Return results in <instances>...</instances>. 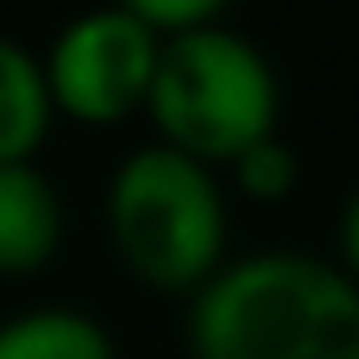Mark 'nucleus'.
Listing matches in <instances>:
<instances>
[{
	"instance_id": "nucleus-7",
	"label": "nucleus",
	"mask_w": 359,
	"mask_h": 359,
	"mask_svg": "<svg viewBox=\"0 0 359 359\" xmlns=\"http://www.w3.org/2000/svg\"><path fill=\"white\" fill-rule=\"evenodd\" d=\"M0 359H115V344L89 313L36 307L0 323Z\"/></svg>"
},
{
	"instance_id": "nucleus-6",
	"label": "nucleus",
	"mask_w": 359,
	"mask_h": 359,
	"mask_svg": "<svg viewBox=\"0 0 359 359\" xmlns=\"http://www.w3.org/2000/svg\"><path fill=\"white\" fill-rule=\"evenodd\" d=\"M47 126H53V104L42 83V57L0 36V167L32 162Z\"/></svg>"
},
{
	"instance_id": "nucleus-10",
	"label": "nucleus",
	"mask_w": 359,
	"mask_h": 359,
	"mask_svg": "<svg viewBox=\"0 0 359 359\" xmlns=\"http://www.w3.org/2000/svg\"><path fill=\"white\" fill-rule=\"evenodd\" d=\"M109 6L130 11L156 36H177V32H193V27H214L229 11V0H109Z\"/></svg>"
},
{
	"instance_id": "nucleus-11",
	"label": "nucleus",
	"mask_w": 359,
	"mask_h": 359,
	"mask_svg": "<svg viewBox=\"0 0 359 359\" xmlns=\"http://www.w3.org/2000/svg\"><path fill=\"white\" fill-rule=\"evenodd\" d=\"M339 240H344V276H354V281H359V188L349 193V203H344Z\"/></svg>"
},
{
	"instance_id": "nucleus-2",
	"label": "nucleus",
	"mask_w": 359,
	"mask_h": 359,
	"mask_svg": "<svg viewBox=\"0 0 359 359\" xmlns=\"http://www.w3.org/2000/svg\"><path fill=\"white\" fill-rule=\"evenodd\" d=\"M104 219L120 261L156 292H198L224 266V193L214 167L172 146H141L115 167Z\"/></svg>"
},
{
	"instance_id": "nucleus-4",
	"label": "nucleus",
	"mask_w": 359,
	"mask_h": 359,
	"mask_svg": "<svg viewBox=\"0 0 359 359\" xmlns=\"http://www.w3.org/2000/svg\"><path fill=\"white\" fill-rule=\"evenodd\" d=\"M162 36L120 6L73 16L42 63L47 104L79 126H120L146 109Z\"/></svg>"
},
{
	"instance_id": "nucleus-3",
	"label": "nucleus",
	"mask_w": 359,
	"mask_h": 359,
	"mask_svg": "<svg viewBox=\"0 0 359 359\" xmlns=\"http://www.w3.org/2000/svg\"><path fill=\"white\" fill-rule=\"evenodd\" d=\"M328 261L313 255H245L219 266L193 292V359H302Z\"/></svg>"
},
{
	"instance_id": "nucleus-1",
	"label": "nucleus",
	"mask_w": 359,
	"mask_h": 359,
	"mask_svg": "<svg viewBox=\"0 0 359 359\" xmlns=\"http://www.w3.org/2000/svg\"><path fill=\"white\" fill-rule=\"evenodd\" d=\"M281 89L266 53L229 27H193L162 36L146 115L162 130V146L203 167H229L255 141L276 135Z\"/></svg>"
},
{
	"instance_id": "nucleus-8",
	"label": "nucleus",
	"mask_w": 359,
	"mask_h": 359,
	"mask_svg": "<svg viewBox=\"0 0 359 359\" xmlns=\"http://www.w3.org/2000/svg\"><path fill=\"white\" fill-rule=\"evenodd\" d=\"M302 359H359V281L328 266Z\"/></svg>"
},
{
	"instance_id": "nucleus-5",
	"label": "nucleus",
	"mask_w": 359,
	"mask_h": 359,
	"mask_svg": "<svg viewBox=\"0 0 359 359\" xmlns=\"http://www.w3.org/2000/svg\"><path fill=\"white\" fill-rule=\"evenodd\" d=\"M63 245V203L36 162L0 167V276H32Z\"/></svg>"
},
{
	"instance_id": "nucleus-9",
	"label": "nucleus",
	"mask_w": 359,
	"mask_h": 359,
	"mask_svg": "<svg viewBox=\"0 0 359 359\" xmlns=\"http://www.w3.org/2000/svg\"><path fill=\"white\" fill-rule=\"evenodd\" d=\"M234 172V182H240V193L245 198H255V203H281L292 188H297V156H292V146L281 141V135H266V141H255L250 151H240L229 162Z\"/></svg>"
}]
</instances>
